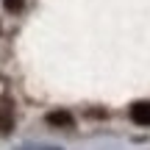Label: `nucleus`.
<instances>
[{
	"instance_id": "nucleus-1",
	"label": "nucleus",
	"mask_w": 150,
	"mask_h": 150,
	"mask_svg": "<svg viewBox=\"0 0 150 150\" xmlns=\"http://www.w3.org/2000/svg\"><path fill=\"white\" fill-rule=\"evenodd\" d=\"M14 131V111H11V100L6 97L0 103V134H11Z\"/></svg>"
},
{
	"instance_id": "nucleus-2",
	"label": "nucleus",
	"mask_w": 150,
	"mask_h": 150,
	"mask_svg": "<svg viewBox=\"0 0 150 150\" xmlns=\"http://www.w3.org/2000/svg\"><path fill=\"white\" fill-rule=\"evenodd\" d=\"M45 120H47V125H56V128H72L75 125V120H72L70 111H50Z\"/></svg>"
},
{
	"instance_id": "nucleus-3",
	"label": "nucleus",
	"mask_w": 150,
	"mask_h": 150,
	"mask_svg": "<svg viewBox=\"0 0 150 150\" xmlns=\"http://www.w3.org/2000/svg\"><path fill=\"white\" fill-rule=\"evenodd\" d=\"M131 120L136 125H150V103H134L131 106Z\"/></svg>"
},
{
	"instance_id": "nucleus-4",
	"label": "nucleus",
	"mask_w": 150,
	"mask_h": 150,
	"mask_svg": "<svg viewBox=\"0 0 150 150\" xmlns=\"http://www.w3.org/2000/svg\"><path fill=\"white\" fill-rule=\"evenodd\" d=\"M22 6H25V0H3V8L8 11V14H20Z\"/></svg>"
}]
</instances>
